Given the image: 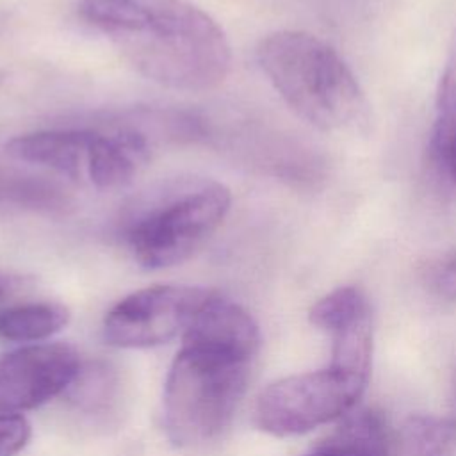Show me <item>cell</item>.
<instances>
[{
	"mask_svg": "<svg viewBox=\"0 0 456 456\" xmlns=\"http://www.w3.org/2000/svg\"><path fill=\"white\" fill-rule=\"evenodd\" d=\"M80 358L66 344L45 342L0 358V413L37 408L69 388L80 374Z\"/></svg>",
	"mask_w": 456,
	"mask_h": 456,
	"instance_id": "cell-7",
	"label": "cell"
},
{
	"mask_svg": "<svg viewBox=\"0 0 456 456\" xmlns=\"http://www.w3.org/2000/svg\"><path fill=\"white\" fill-rule=\"evenodd\" d=\"M32 436V428L21 413H0V456H16Z\"/></svg>",
	"mask_w": 456,
	"mask_h": 456,
	"instance_id": "cell-16",
	"label": "cell"
},
{
	"mask_svg": "<svg viewBox=\"0 0 456 456\" xmlns=\"http://www.w3.org/2000/svg\"><path fill=\"white\" fill-rule=\"evenodd\" d=\"M367 381L331 365L276 379L256 399L255 424L273 436L305 435L353 411Z\"/></svg>",
	"mask_w": 456,
	"mask_h": 456,
	"instance_id": "cell-5",
	"label": "cell"
},
{
	"mask_svg": "<svg viewBox=\"0 0 456 456\" xmlns=\"http://www.w3.org/2000/svg\"><path fill=\"white\" fill-rule=\"evenodd\" d=\"M431 289L438 297L456 301V253L435 267L431 274Z\"/></svg>",
	"mask_w": 456,
	"mask_h": 456,
	"instance_id": "cell-18",
	"label": "cell"
},
{
	"mask_svg": "<svg viewBox=\"0 0 456 456\" xmlns=\"http://www.w3.org/2000/svg\"><path fill=\"white\" fill-rule=\"evenodd\" d=\"M232 205L226 185L203 176L159 182L121 210L118 233L144 269H166L191 258L223 224Z\"/></svg>",
	"mask_w": 456,
	"mask_h": 456,
	"instance_id": "cell-3",
	"label": "cell"
},
{
	"mask_svg": "<svg viewBox=\"0 0 456 456\" xmlns=\"http://www.w3.org/2000/svg\"><path fill=\"white\" fill-rule=\"evenodd\" d=\"M150 157V144L142 132L128 126L94 130L86 180L98 189H118L132 182Z\"/></svg>",
	"mask_w": 456,
	"mask_h": 456,
	"instance_id": "cell-10",
	"label": "cell"
},
{
	"mask_svg": "<svg viewBox=\"0 0 456 456\" xmlns=\"http://www.w3.org/2000/svg\"><path fill=\"white\" fill-rule=\"evenodd\" d=\"M68 321L69 312L59 303H23L0 310V337L12 342H37L61 331Z\"/></svg>",
	"mask_w": 456,
	"mask_h": 456,
	"instance_id": "cell-12",
	"label": "cell"
},
{
	"mask_svg": "<svg viewBox=\"0 0 456 456\" xmlns=\"http://www.w3.org/2000/svg\"><path fill=\"white\" fill-rule=\"evenodd\" d=\"M78 11L137 73L164 87L210 91L230 73L223 28L187 0H82Z\"/></svg>",
	"mask_w": 456,
	"mask_h": 456,
	"instance_id": "cell-1",
	"label": "cell"
},
{
	"mask_svg": "<svg viewBox=\"0 0 456 456\" xmlns=\"http://www.w3.org/2000/svg\"><path fill=\"white\" fill-rule=\"evenodd\" d=\"M452 403H454V413H456V378H454V395H452ZM456 424V420H454Z\"/></svg>",
	"mask_w": 456,
	"mask_h": 456,
	"instance_id": "cell-19",
	"label": "cell"
},
{
	"mask_svg": "<svg viewBox=\"0 0 456 456\" xmlns=\"http://www.w3.org/2000/svg\"><path fill=\"white\" fill-rule=\"evenodd\" d=\"M456 116V32L436 89V118Z\"/></svg>",
	"mask_w": 456,
	"mask_h": 456,
	"instance_id": "cell-17",
	"label": "cell"
},
{
	"mask_svg": "<svg viewBox=\"0 0 456 456\" xmlns=\"http://www.w3.org/2000/svg\"><path fill=\"white\" fill-rule=\"evenodd\" d=\"M183 344L251 362L260 331L248 310L212 290L187 326Z\"/></svg>",
	"mask_w": 456,
	"mask_h": 456,
	"instance_id": "cell-8",
	"label": "cell"
},
{
	"mask_svg": "<svg viewBox=\"0 0 456 456\" xmlns=\"http://www.w3.org/2000/svg\"><path fill=\"white\" fill-rule=\"evenodd\" d=\"M94 128H52L12 137L5 150L21 162L55 171L73 180H86V167Z\"/></svg>",
	"mask_w": 456,
	"mask_h": 456,
	"instance_id": "cell-9",
	"label": "cell"
},
{
	"mask_svg": "<svg viewBox=\"0 0 456 456\" xmlns=\"http://www.w3.org/2000/svg\"><path fill=\"white\" fill-rule=\"evenodd\" d=\"M303 456H390L383 417L374 410L349 411L324 442Z\"/></svg>",
	"mask_w": 456,
	"mask_h": 456,
	"instance_id": "cell-11",
	"label": "cell"
},
{
	"mask_svg": "<svg viewBox=\"0 0 456 456\" xmlns=\"http://www.w3.org/2000/svg\"><path fill=\"white\" fill-rule=\"evenodd\" d=\"M256 59L283 102L312 126L335 134L367 130L370 109L363 89L319 37L299 30L273 32L260 41Z\"/></svg>",
	"mask_w": 456,
	"mask_h": 456,
	"instance_id": "cell-2",
	"label": "cell"
},
{
	"mask_svg": "<svg viewBox=\"0 0 456 456\" xmlns=\"http://www.w3.org/2000/svg\"><path fill=\"white\" fill-rule=\"evenodd\" d=\"M428 153L438 178L456 189V116L435 119Z\"/></svg>",
	"mask_w": 456,
	"mask_h": 456,
	"instance_id": "cell-15",
	"label": "cell"
},
{
	"mask_svg": "<svg viewBox=\"0 0 456 456\" xmlns=\"http://www.w3.org/2000/svg\"><path fill=\"white\" fill-rule=\"evenodd\" d=\"M456 436L452 419L411 415L390 442V456H445Z\"/></svg>",
	"mask_w": 456,
	"mask_h": 456,
	"instance_id": "cell-13",
	"label": "cell"
},
{
	"mask_svg": "<svg viewBox=\"0 0 456 456\" xmlns=\"http://www.w3.org/2000/svg\"><path fill=\"white\" fill-rule=\"evenodd\" d=\"M370 310V303L363 290L353 285H344L333 289L314 303L308 319L315 328L331 335Z\"/></svg>",
	"mask_w": 456,
	"mask_h": 456,
	"instance_id": "cell-14",
	"label": "cell"
},
{
	"mask_svg": "<svg viewBox=\"0 0 456 456\" xmlns=\"http://www.w3.org/2000/svg\"><path fill=\"white\" fill-rule=\"evenodd\" d=\"M249 363L183 344L164 381L162 420L167 438L178 447L216 438L244 395Z\"/></svg>",
	"mask_w": 456,
	"mask_h": 456,
	"instance_id": "cell-4",
	"label": "cell"
},
{
	"mask_svg": "<svg viewBox=\"0 0 456 456\" xmlns=\"http://www.w3.org/2000/svg\"><path fill=\"white\" fill-rule=\"evenodd\" d=\"M212 294L192 285H153L118 301L103 319V337L125 349L155 347L183 335Z\"/></svg>",
	"mask_w": 456,
	"mask_h": 456,
	"instance_id": "cell-6",
	"label": "cell"
},
{
	"mask_svg": "<svg viewBox=\"0 0 456 456\" xmlns=\"http://www.w3.org/2000/svg\"><path fill=\"white\" fill-rule=\"evenodd\" d=\"M2 292H4V285H2V281H0V296H2Z\"/></svg>",
	"mask_w": 456,
	"mask_h": 456,
	"instance_id": "cell-20",
	"label": "cell"
}]
</instances>
